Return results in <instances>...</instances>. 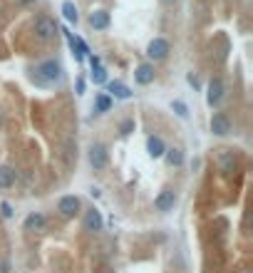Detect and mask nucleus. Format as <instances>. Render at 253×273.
<instances>
[{
	"mask_svg": "<svg viewBox=\"0 0 253 273\" xmlns=\"http://www.w3.org/2000/svg\"><path fill=\"white\" fill-rule=\"evenodd\" d=\"M15 3H18V5H33L35 0H15Z\"/></svg>",
	"mask_w": 253,
	"mask_h": 273,
	"instance_id": "a878e982",
	"label": "nucleus"
},
{
	"mask_svg": "<svg viewBox=\"0 0 253 273\" xmlns=\"http://www.w3.org/2000/svg\"><path fill=\"white\" fill-rule=\"evenodd\" d=\"M174 204H176V196H174V192H169V189H164V192L154 199V206L159 211H172Z\"/></svg>",
	"mask_w": 253,
	"mask_h": 273,
	"instance_id": "6e6552de",
	"label": "nucleus"
},
{
	"mask_svg": "<svg viewBox=\"0 0 253 273\" xmlns=\"http://www.w3.org/2000/svg\"><path fill=\"white\" fill-rule=\"evenodd\" d=\"M172 110H174V112H176V115H179L181 119L189 117V110H186V104H184L181 99H174V102H172Z\"/></svg>",
	"mask_w": 253,
	"mask_h": 273,
	"instance_id": "aec40b11",
	"label": "nucleus"
},
{
	"mask_svg": "<svg viewBox=\"0 0 253 273\" xmlns=\"http://www.w3.org/2000/svg\"><path fill=\"white\" fill-rule=\"evenodd\" d=\"M33 30H35V38H38L40 42H52V40L60 35L58 22L52 18H47V15H40V18L35 20V25H33Z\"/></svg>",
	"mask_w": 253,
	"mask_h": 273,
	"instance_id": "f03ea898",
	"label": "nucleus"
},
{
	"mask_svg": "<svg viewBox=\"0 0 253 273\" xmlns=\"http://www.w3.org/2000/svg\"><path fill=\"white\" fill-rule=\"evenodd\" d=\"M243 273H248V271H243Z\"/></svg>",
	"mask_w": 253,
	"mask_h": 273,
	"instance_id": "bb28decb",
	"label": "nucleus"
},
{
	"mask_svg": "<svg viewBox=\"0 0 253 273\" xmlns=\"http://www.w3.org/2000/svg\"><path fill=\"white\" fill-rule=\"evenodd\" d=\"M90 25H92L95 30H107V28H109V13H107V10H95V13L90 15Z\"/></svg>",
	"mask_w": 253,
	"mask_h": 273,
	"instance_id": "9d476101",
	"label": "nucleus"
},
{
	"mask_svg": "<svg viewBox=\"0 0 253 273\" xmlns=\"http://www.w3.org/2000/svg\"><path fill=\"white\" fill-rule=\"evenodd\" d=\"M102 226H104V221H102V214H99L97 209L87 211V216H85V229H87V231H102Z\"/></svg>",
	"mask_w": 253,
	"mask_h": 273,
	"instance_id": "1a4fd4ad",
	"label": "nucleus"
},
{
	"mask_svg": "<svg viewBox=\"0 0 253 273\" xmlns=\"http://www.w3.org/2000/svg\"><path fill=\"white\" fill-rule=\"evenodd\" d=\"M211 132L218 137H226L231 132V119L226 117L223 112H216L214 117H211Z\"/></svg>",
	"mask_w": 253,
	"mask_h": 273,
	"instance_id": "20e7f679",
	"label": "nucleus"
},
{
	"mask_svg": "<svg viewBox=\"0 0 253 273\" xmlns=\"http://www.w3.org/2000/svg\"><path fill=\"white\" fill-rule=\"evenodd\" d=\"M62 75V67H60L58 60H45L42 65H38V70L33 72V82L38 85H52L55 79H60Z\"/></svg>",
	"mask_w": 253,
	"mask_h": 273,
	"instance_id": "f257e3e1",
	"label": "nucleus"
},
{
	"mask_svg": "<svg viewBox=\"0 0 253 273\" xmlns=\"http://www.w3.org/2000/svg\"><path fill=\"white\" fill-rule=\"evenodd\" d=\"M95 107H97V112H109V107H112V97H109V95H99L97 102H95Z\"/></svg>",
	"mask_w": 253,
	"mask_h": 273,
	"instance_id": "6ab92c4d",
	"label": "nucleus"
},
{
	"mask_svg": "<svg viewBox=\"0 0 253 273\" xmlns=\"http://www.w3.org/2000/svg\"><path fill=\"white\" fill-rule=\"evenodd\" d=\"M58 211L65 216V219L75 216L79 211V199L77 196H62V199H60V204H58Z\"/></svg>",
	"mask_w": 253,
	"mask_h": 273,
	"instance_id": "39448f33",
	"label": "nucleus"
},
{
	"mask_svg": "<svg viewBox=\"0 0 253 273\" xmlns=\"http://www.w3.org/2000/svg\"><path fill=\"white\" fill-rule=\"evenodd\" d=\"M62 15H65V20L67 22H77V8H75V3H70V0H65L62 3Z\"/></svg>",
	"mask_w": 253,
	"mask_h": 273,
	"instance_id": "f3484780",
	"label": "nucleus"
},
{
	"mask_svg": "<svg viewBox=\"0 0 253 273\" xmlns=\"http://www.w3.org/2000/svg\"><path fill=\"white\" fill-rule=\"evenodd\" d=\"M132 129H134V122H132V119H124V122L119 124V132H122V134H129Z\"/></svg>",
	"mask_w": 253,
	"mask_h": 273,
	"instance_id": "4be33fe9",
	"label": "nucleus"
},
{
	"mask_svg": "<svg viewBox=\"0 0 253 273\" xmlns=\"http://www.w3.org/2000/svg\"><path fill=\"white\" fill-rule=\"evenodd\" d=\"M109 95L112 97H117V99H129L132 97V90L127 87V85H122V82H109Z\"/></svg>",
	"mask_w": 253,
	"mask_h": 273,
	"instance_id": "4468645a",
	"label": "nucleus"
},
{
	"mask_svg": "<svg viewBox=\"0 0 253 273\" xmlns=\"http://www.w3.org/2000/svg\"><path fill=\"white\" fill-rule=\"evenodd\" d=\"M45 226H47V221H45L42 214H30L25 219V229H27V231H42Z\"/></svg>",
	"mask_w": 253,
	"mask_h": 273,
	"instance_id": "2eb2a0df",
	"label": "nucleus"
},
{
	"mask_svg": "<svg viewBox=\"0 0 253 273\" xmlns=\"http://www.w3.org/2000/svg\"><path fill=\"white\" fill-rule=\"evenodd\" d=\"M218 167H221V172H234V167H236V156L234 152H229V149H223L221 154H218Z\"/></svg>",
	"mask_w": 253,
	"mask_h": 273,
	"instance_id": "ddd939ff",
	"label": "nucleus"
},
{
	"mask_svg": "<svg viewBox=\"0 0 253 273\" xmlns=\"http://www.w3.org/2000/svg\"><path fill=\"white\" fill-rule=\"evenodd\" d=\"M164 156H166V161H169L172 167H181V164H184V154H181V149H166Z\"/></svg>",
	"mask_w": 253,
	"mask_h": 273,
	"instance_id": "a211bd4d",
	"label": "nucleus"
},
{
	"mask_svg": "<svg viewBox=\"0 0 253 273\" xmlns=\"http://www.w3.org/2000/svg\"><path fill=\"white\" fill-rule=\"evenodd\" d=\"M147 149H149V156H154V159L164 156V152H166L161 137H149V139H147Z\"/></svg>",
	"mask_w": 253,
	"mask_h": 273,
	"instance_id": "f8f14e48",
	"label": "nucleus"
},
{
	"mask_svg": "<svg viewBox=\"0 0 253 273\" xmlns=\"http://www.w3.org/2000/svg\"><path fill=\"white\" fill-rule=\"evenodd\" d=\"M0 211H3V216H5V219H10V216H13V209H10V204H5V201L0 204Z\"/></svg>",
	"mask_w": 253,
	"mask_h": 273,
	"instance_id": "5701e85b",
	"label": "nucleus"
},
{
	"mask_svg": "<svg viewBox=\"0 0 253 273\" xmlns=\"http://www.w3.org/2000/svg\"><path fill=\"white\" fill-rule=\"evenodd\" d=\"M223 92H226V87H223V82L218 77H214L211 82H209V92H206V102L214 107V104H218L221 102V97H223Z\"/></svg>",
	"mask_w": 253,
	"mask_h": 273,
	"instance_id": "423d86ee",
	"label": "nucleus"
},
{
	"mask_svg": "<svg viewBox=\"0 0 253 273\" xmlns=\"http://www.w3.org/2000/svg\"><path fill=\"white\" fill-rule=\"evenodd\" d=\"M134 79L139 85H149V82H154V67L152 65H139L134 72Z\"/></svg>",
	"mask_w": 253,
	"mask_h": 273,
	"instance_id": "9b49d317",
	"label": "nucleus"
},
{
	"mask_svg": "<svg viewBox=\"0 0 253 273\" xmlns=\"http://www.w3.org/2000/svg\"><path fill=\"white\" fill-rule=\"evenodd\" d=\"M92 79H95V85H102L107 79V72L102 67H92Z\"/></svg>",
	"mask_w": 253,
	"mask_h": 273,
	"instance_id": "412c9836",
	"label": "nucleus"
},
{
	"mask_svg": "<svg viewBox=\"0 0 253 273\" xmlns=\"http://www.w3.org/2000/svg\"><path fill=\"white\" fill-rule=\"evenodd\" d=\"M189 85H194V87H199V79H196L194 75H189Z\"/></svg>",
	"mask_w": 253,
	"mask_h": 273,
	"instance_id": "393cba45",
	"label": "nucleus"
},
{
	"mask_svg": "<svg viewBox=\"0 0 253 273\" xmlns=\"http://www.w3.org/2000/svg\"><path fill=\"white\" fill-rule=\"evenodd\" d=\"M82 92H85V79L79 77L77 79V95H82Z\"/></svg>",
	"mask_w": 253,
	"mask_h": 273,
	"instance_id": "b1692460",
	"label": "nucleus"
},
{
	"mask_svg": "<svg viewBox=\"0 0 253 273\" xmlns=\"http://www.w3.org/2000/svg\"><path fill=\"white\" fill-rule=\"evenodd\" d=\"M147 55H149V60H164L169 55V42L164 38H154L147 47Z\"/></svg>",
	"mask_w": 253,
	"mask_h": 273,
	"instance_id": "7ed1b4c3",
	"label": "nucleus"
},
{
	"mask_svg": "<svg viewBox=\"0 0 253 273\" xmlns=\"http://www.w3.org/2000/svg\"><path fill=\"white\" fill-rule=\"evenodd\" d=\"M90 164H92V169H104L107 167V149L102 144H92V149H90Z\"/></svg>",
	"mask_w": 253,
	"mask_h": 273,
	"instance_id": "0eeeda50",
	"label": "nucleus"
},
{
	"mask_svg": "<svg viewBox=\"0 0 253 273\" xmlns=\"http://www.w3.org/2000/svg\"><path fill=\"white\" fill-rule=\"evenodd\" d=\"M15 184V172L10 167H0V189H10Z\"/></svg>",
	"mask_w": 253,
	"mask_h": 273,
	"instance_id": "dca6fc26",
	"label": "nucleus"
}]
</instances>
